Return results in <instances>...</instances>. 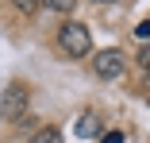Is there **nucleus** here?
I'll return each instance as SVG.
<instances>
[{
  "mask_svg": "<svg viewBox=\"0 0 150 143\" xmlns=\"http://www.w3.org/2000/svg\"><path fill=\"white\" fill-rule=\"evenodd\" d=\"M93 4H112V0H93Z\"/></svg>",
  "mask_w": 150,
  "mask_h": 143,
  "instance_id": "11",
  "label": "nucleus"
},
{
  "mask_svg": "<svg viewBox=\"0 0 150 143\" xmlns=\"http://www.w3.org/2000/svg\"><path fill=\"white\" fill-rule=\"evenodd\" d=\"M135 35H139V39H150V19H142V23L135 27Z\"/></svg>",
  "mask_w": 150,
  "mask_h": 143,
  "instance_id": "8",
  "label": "nucleus"
},
{
  "mask_svg": "<svg viewBox=\"0 0 150 143\" xmlns=\"http://www.w3.org/2000/svg\"><path fill=\"white\" fill-rule=\"evenodd\" d=\"M139 58H142V66H146V70H150V46H146V50H142V54H139Z\"/></svg>",
  "mask_w": 150,
  "mask_h": 143,
  "instance_id": "10",
  "label": "nucleus"
},
{
  "mask_svg": "<svg viewBox=\"0 0 150 143\" xmlns=\"http://www.w3.org/2000/svg\"><path fill=\"white\" fill-rule=\"evenodd\" d=\"M100 143H123V135H119V132H104V139Z\"/></svg>",
  "mask_w": 150,
  "mask_h": 143,
  "instance_id": "9",
  "label": "nucleus"
},
{
  "mask_svg": "<svg viewBox=\"0 0 150 143\" xmlns=\"http://www.w3.org/2000/svg\"><path fill=\"white\" fill-rule=\"evenodd\" d=\"M58 46H62L66 58H85L93 50V35H88V27L81 19H66L58 27Z\"/></svg>",
  "mask_w": 150,
  "mask_h": 143,
  "instance_id": "1",
  "label": "nucleus"
},
{
  "mask_svg": "<svg viewBox=\"0 0 150 143\" xmlns=\"http://www.w3.org/2000/svg\"><path fill=\"white\" fill-rule=\"evenodd\" d=\"M42 8H50V12H58V16H69V12L77 8V0H42Z\"/></svg>",
  "mask_w": 150,
  "mask_h": 143,
  "instance_id": "6",
  "label": "nucleus"
},
{
  "mask_svg": "<svg viewBox=\"0 0 150 143\" xmlns=\"http://www.w3.org/2000/svg\"><path fill=\"white\" fill-rule=\"evenodd\" d=\"M93 70H96V77H104V81H115L119 74L127 70V58L119 50H100L96 58H93Z\"/></svg>",
  "mask_w": 150,
  "mask_h": 143,
  "instance_id": "3",
  "label": "nucleus"
},
{
  "mask_svg": "<svg viewBox=\"0 0 150 143\" xmlns=\"http://www.w3.org/2000/svg\"><path fill=\"white\" fill-rule=\"evenodd\" d=\"M27 104H31L27 85L23 81H12L4 89V101H0V116H4V120H27Z\"/></svg>",
  "mask_w": 150,
  "mask_h": 143,
  "instance_id": "2",
  "label": "nucleus"
},
{
  "mask_svg": "<svg viewBox=\"0 0 150 143\" xmlns=\"http://www.w3.org/2000/svg\"><path fill=\"white\" fill-rule=\"evenodd\" d=\"M31 143H62V132H58V128H39L31 135Z\"/></svg>",
  "mask_w": 150,
  "mask_h": 143,
  "instance_id": "5",
  "label": "nucleus"
},
{
  "mask_svg": "<svg viewBox=\"0 0 150 143\" xmlns=\"http://www.w3.org/2000/svg\"><path fill=\"white\" fill-rule=\"evenodd\" d=\"M73 132H77L81 139H96V135H100V120L93 116V112H85V116L77 120V128H73Z\"/></svg>",
  "mask_w": 150,
  "mask_h": 143,
  "instance_id": "4",
  "label": "nucleus"
},
{
  "mask_svg": "<svg viewBox=\"0 0 150 143\" xmlns=\"http://www.w3.org/2000/svg\"><path fill=\"white\" fill-rule=\"evenodd\" d=\"M12 4H16V8H19L23 16H35V12L42 8V0H12Z\"/></svg>",
  "mask_w": 150,
  "mask_h": 143,
  "instance_id": "7",
  "label": "nucleus"
},
{
  "mask_svg": "<svg viewBox=\"0 0 150 143\" xmlns=\"http://www.w3.org/2000/svg\"><path fill=\"white\" fill-rule=\"evenodd\" d=\"M0 120H4V116H0Z\"/></svg>",
  "mask_w": 150,
  "mask_h": 143,
  "instance_id": "12",
  "label": "nucleus"
}]
</instances>
